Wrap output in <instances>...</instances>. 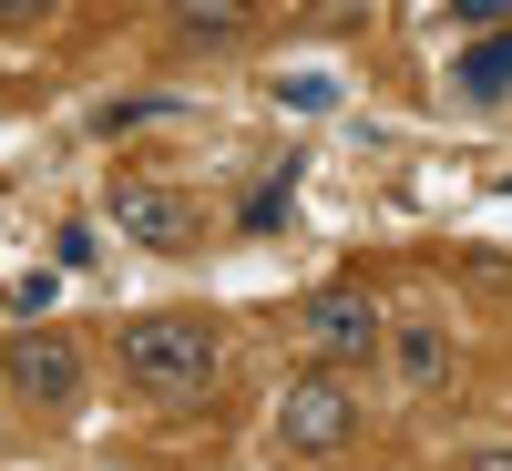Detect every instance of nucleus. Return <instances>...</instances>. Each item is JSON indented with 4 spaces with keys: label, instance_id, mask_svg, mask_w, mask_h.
Masks as SVG:
<instances>
[{
    "label": "nucleus",
    "instance_id": "12",
    "mask_svg": "<svg viewBox=\"0 0 512 471\" xmlns=\"http://www.w3.org/2000/svg\"><path fill=\"white\" fill-rule=\"evenodd\" d=\"M461 471H512V451H472V461H461Z\"/></svg>",
    "mask_w": 512,
    "mask_h": 471
},
{
    "label": "nucleus",
    "instance_id": "2",
    "mask_svg": "<svg viewBox=\"0 0 512 471\" xmlns=\"http://www.w3.org/2000/svg\"><path fill=\"white\" fill-rule=\"evenodd\" d=\"M287 328H297V349H308L318 369H359V359L390 349V318H379L369 287H308L287 308Z\"/></svg>",
    "mask_w": 512,
    "mask_h": 471
},
{
    "label": "nucleus",
    "instance_id": "9",
    "mask_svg": "<svg viewBox=\"0 0 512 471\" xmlns=\"http://www.w3.org/2000/svg\"><path fill=\"white\" fill-rule=\"evenodd\" d=\"M154 113H175V93H113V103L93 113V134L113 144V134H134V123H154Z\"/></svg>",
    "mask_w": 512,
    "mask_h": 471
},
{
    "label": "nucleus",
    "instance_id": "8",
    "mask_svg": "<svg viewBox=\"0 0 512 471\" xmlns=\"http://www.w3.org/2000/svg\"><path fill=\"white\" fill-rule=\"evenodd\" d=\"M175 41L185 52H236L246 41V0H175Z\"/></svg>",
    "mask_w": 512,
    "mask_h": 471
},
{
    "label": "nucleus",
    "instance_id": "1",
    "mask_svg": "<svg viewBox=\"0 0 512 471\" xmlns=\"http://www.w3.org/2000/svg\"><path fill=\"white\" fill-rule=\"evenodd\" d=\"M123 379H134L144 400H205L226 379V328L216 318H195V308H154L123 328Z\"/></svg>",
    "mask_w": 512,
    "mask_h": 471
},
{
    "label": "nucleus",
    "instance_id": "6",
    "mask_svg": "<svg viewBox=\"0 0 512 471\" xmlns=\"http://www.w3.org/2000/svg\"><path fill=\"white\" fill-rule=\"evenodd\" d=\"M502 93H512V31H482L451 62V103H502Z\"/></svg>",
    "mask_w": 512,
    "mask_h": 471
},
{
    "label": "nucleus",
    "instance_id": "4",
    "mask_svg": "<svg viewBox=\"0 0 512 471\" xmlns=\"http://www.w3.org/2000/svg\"><path fill=\"white\" fill-rule=\"evenodd\" d=\"M103 226H113L123 246H154V256H185V246L205 236L195 195H185L175 175H113V185H103Z\"/></svg>",
    "mask_w": 512,
    "mask_h": 471
},
{
    "label": "nucleus",
    "instance_id": "10",
    "mask_svg": "<svg viewBox=\"0 0 512 471\" xmlns=\"http://www.w3.org/2000/svg\"><path fill=\"white\" fill-rule=\"evenodd\" d=\"M287 185H297V175H267V185H256V195L236 205V216H246L256 236H267V226H287Z\"/></svg>",
    "mask_w": 512,
    "mask_h": 471
},
{
    "label": "nucleus",
    "instance_id": "5",
    "mask_svg": "<svg viewBox=\"0 0 512 471\" xmlns=\"http://www.w3.org/2000/svg\"><path fill=\"white\" fill-rule=\"evenodd\" d=\"M0 379H11V400H31V410H72L82 400V349L62 328H11L0 338Z\"/></svg>",
    "mask_w": 512,
    "mask_h": 471
},
{
    "label": "nucleus",
    "instance_id": "11",
    "mask_svg": "<svg viewBox=\"0 0 512 471\" xmlns=\"http://www.w3.org/2000/svg\"><path fill=\"white\" fill-rule=\"evenodd\" d=\"M52 11H62V0H0V31H41Z\"/></svg>",
    "mask_w": 512,
    "mask_h": 471
},
{
    "label": "nucleus",
    "instance_id": "3",
    "mask_svg": "<svg viewBox=\"0 0 512 471\" xmlns=\"http://www.w3.org/2000/svg\"><path fill=\"white\" fill-rule=\"evenodd\" d=\"M359 431V390H349V369H308V379H287L277 390V420H267V441L287 461H328V451H349Z\"/></svg>",
    "mask_w": 512,
    "mask_h": 471
},
{
    "label": "nucleus",
    "instance_id": "7",
    "mask_svg": "<svg viewBox=\"0 0 512 471\" xmlns=\"http://www.w3.org/2000/svg\"><path fill=\"white\" fill-rule=\"evenodd\" d=\"M390 369L410 379V390H441V379H451V338H441L431 318H400V328H390Z\"/></svg>",
    "mask_w": 512,
    "mask_h": 471
}]
</instances>
